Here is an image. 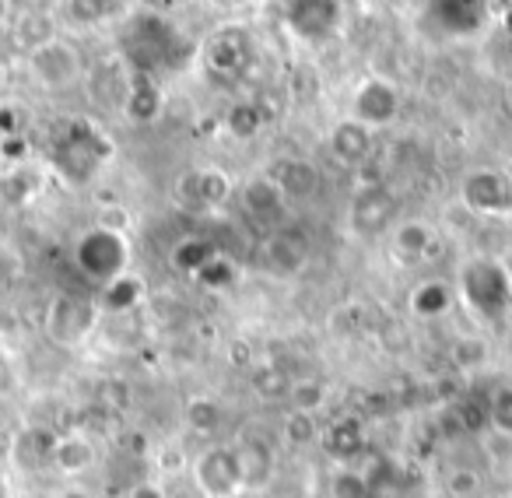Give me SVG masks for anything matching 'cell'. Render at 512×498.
<instances>
[{
	"instance_id": "6da1fadb",
	"label": "cell",
	"mask_w": 512,
	"mask_h": 498,
	"mask_svg": "<svg viewBox=\"0 0 512 498\" xmlns=\"http://www.w3.org/2000/svg\"><path fill=\"white\" fill-rule=\"evenodd\" d=\"M453 288L456 302H463L481 323H502L512 313V267L491 253L463 260Z\"/></svg>"
},
{
	"instance_id": "7a4b0ae2",
	"label": "cell",
	"mask_w": 512,
	"mask_h": 498,
	"mask_svg": "<svg viewBox=\"0 0 512 498\" xmlns=\"http://www.w3.org/2000/svg\"><path fill=\"white\" fill-rule=\"evenodd\" d=\"M179 32L169 18L158 8L137 11L127 25H123L120 39V57L130 67V74H148L158 78V71H169L179 64Z\"/></svg>"
},
{
	"instance_id": "3957f363",
	"label": "cell",
	"mask_w": 512,
	"mask_h": 498,
	"mask_svg": "<svg viewBox=\"0 0 512 498\" xmlns=\"http://www.w3.org/2000/svg\"><path fill=\"white\" fill-rule=\"evenodd\" d=\"M113 141L106 130H99L85 116H71L57 127L53 134V169L67 179V183L81 186L88 179L99 176L102 165L113 158Z\"/></svg>"
},
{
	"instance_id": "277c9868",
	"label": "cell",
	"mask_w": 512,
	"mask_h": 498,
	"mask_svg": "<svg viewBox=\"0 0 512 498\" xmlns=\"http://www.w3.org/2000/svg\"><path fill=\"white\" fill-rule=\"evenodd\" d=\"M74 267L81 271V278H88L92 285H109L113 278L127 274L130 267V239L127 232H113V228L92 225L88 232L78 235L74 242Z\"/></svg>"
},
{
	"instance_id": "5b68a950",
	"label": "cell",
	"mask_w": 512,
	"mask_h": 498,
	"mask_svg": "<svg viewBox=\"0 0 512 498\" xmlns=\"http://www.w3.org/2000/svg\"><path fill=\"white\" fill-rule=\"evenodd\" d=\"M200 64L211 78L239 81L256 64V39L246 25H221L200 46Z\"/></svg>"
},
{
	"instance_id": "8992f818",
	"label": "cell",
	"mask_w": 512,
	"mask_h": 498,
	"mask_svg": "<svg viewBox=\"0 0 512 498\" xmlns=\"http://www.w3.org/2000/svg\"><path fill=\"white\" fill-rule=\"evenodd\" d=\"M99 302L85 292H57L46 306L43 327L57 348H81L99 323Z\"/></svg>"
},
{
	"instance_id": "52a82bcc",
	"label": "cell",
	"mask_w": 512,
	"mask_h": 498,
	"mask_svg": "<svg viewBox=\"0 0 512 498\" xmlns=\"http://www.w3.org/2000/svg\"><path fill=\"white\" fill-rule=\"evenodd\" d=\"M281 22L299 43L323 46L341 32L344 0H285Z\"/></svg>"
},
{
	"instance_id": "ba28073f",
	"label": "cell",
	"mask_w": 512,
	"mask_h": 498,
	"mask_svg": "<svg viewBox=\"0 0 512 498\" xmlns=\"http://www.w3.org/2000/svg\"><path fill=\"white\" fill-rule=\"evenodd\" d=\"M460 204L474 218H509L512 214V176L502 169H470L460 179Z\"/></svg>"
},
{
	"instance_id": "9c48e42d",
	"label": "cell",
	"mask_w": 512,
	"mask_h": 498,
	"mask_svg": "<svg viewBox=\"0 0 512 498\" xmlns=\"http://www.w3.org/2000/svg\"><path fill=\"white\" fill-rule=\"evenodd\" d=\"M235 193V183L232 176H228L225 169H218V165H197V169H186L183 176L176 179V186H172V197H176V204L183 207V211H218V207H225L228 200H232Z\"/></svg>"
},
{
	"instance_id": "30bf717a",
	"label": "cell",
	"mask_w": 512,
	"mask_h": 498,
	"mask_svg": "<svg viewBox=\"0 0 512 498\" xmlns=\"http://www.w3.org/2000/svg\"><path fill=\"white\" fill-rule=\"evenodd\" d=\"M397 211H400L397 193L383 183H369L351 197L348 228L358 239H372V235H383L397 225Z\"/></svg>"
},
{
	"instance_id": "8fae6325",
	"label": "cell",
	"mask_w": 512,
	"mask_h": 498,
	"mask_svg": "<svg viewBox=\"0 0 512 498\" xmlns=\"http://www.w3.org/2000/svg\"><path fill=\"white\" fill-rule=\"evenodd\" d=\"M29 74L50 92H60V88H71L74 81L85 74V57L74 43L67 39H50V43L29 50Z\"/></svg>"
},
{
	"instance_id": "7c38bea8",
	"label": "cell",
	"mask_w": 512,
	"mask_h": 498,
	"mask_svg": "<svg viewBox=\"0 0 512 498\" xmlns=\"http://www.w3.org/2000/svg\"><path fill=\"white\" fill-rule=\"evenodd\" d=\"M190 474L204 498H232L235 491H242L239 449L235 446L200 449V456H193V463H190Z\"/></svg>"
},
{
	"instance_id": "4fadbf2b",
	"label": "cell",
	"mask_w": 512,
	"mask_h": 498,
	"mask_svg": "<svg viewBox=\"0 0 512 498\" xmlns=\"http://www.w3.org/2000/svg\"><path fill=\"white\" fill-rule=\"evenodd\" d=\"M351 116L362 120L365 127H372V130L390 127L400 116V88L393 85L390 78H383V74H369V78L355 88Z\"/></svg>"
},
{
	"instance_id": "5bb4252c",
	"label": "cell",
	"mask_w": 512,
	"mask_h": 498,
	"mask_svg": "<svg viewBox=\"0 0 512 498\" xmlns=\"http://www.w3.org/2000/svg\"><path fill=\"white\" fill-rule=\"evenodd\" d=\"M428 18L442 36L470 39L488 25V0H432Z\"/></svg>"
},
{
	"instance_id": "9a60e30c",
	"label": "cell",
	"mask_w": 512,
	"mask_h": 498,
	"mask_svg": "<svg viewBox=\"0 0 512 498\" xmlns=\"http://www.w3.org/2000/svg\"><path fill=\"white\" fill-rule=\"evenodd\" d=\"M372 144H376V130L365 127L355 116H344L330 127L327 134V151L334 162L348 165V169H362L372 155Z\"/></svg>"
},
{
	"instance_id": "2e32d148",
	"label": "cell",
	"mask_w": 512,
	"mask_h": 498,
	"mask_svg": "<svg viewBox=\"0 0 512 498\" xmlns=\"http://www.w3.org/2000/svg\"><path fill=\"white\" fill-rule=\"evenodd\" d=\"M264 260L267 267H271L274 274H281V278H295V274H302L309 267V239L306 232H299V228H274L271 235H267L264 242Z\"/></svg>"
},
{
	"instance_id": "e0dca14e",
	"label": "cell",
	"mask_w": 512,
	"mask_h": 498,
	"mask_svg": "<svg viewBox=\"0 0 512 498\" xmlns=\"http://www.w3.org/2000/svg\"><path fill=\"white\" fill-rule=\"evenodd\" d=\"M239 204H242V211H246L253 221H260V225H281L288 197L281 193V186L264 172V176H253L239 186Z\"/></svg>"
},
{
	"instance_id": "ac0fdd59",
	"label": "cell",
	"mask_w": 512,
	"mask_h": 498,
	"mask_svg": "<svg viewBox=\"0 0 512 498\" xmlns=\"http://www.w3.org/2000/svg\"><path fill=\"white\" fill-rule=\"evenodd\" d=\"M53 446H57V432L46 425H22L11 439V463H15L22 474H36L53 463Z\"/></svg>"
},
{
	"instance_id": "d6986e66",
	"label": "cell",
	"mask_w": 512,
	"mask_h": 498,
	"mask_svg": "<svg viewBox=\"0 0 512 498\" xmlns=\"http://www.w3.org/2000/svg\"><path fill=\"white\" fill-rule=\"evenodd\" d=\"M435 246H439V235H435L432 221L407 218L390 228V253L400 264H421V260L432 257Z\"/></svg>"
},
{
	"instance_id": "ffe728a7",
	"label": "cell",
	"mask_w": 512,
	"mask_h": 498,
	"mask_svg": "<svg viewBox=\"0 0 512 498\" xmlns=\"http://www.w3.org/2000/svg\"><path fill=\"white\" fill-rule=\"evenodd\" d=\"M46 169L36 162H18L0 172V204L4 207H29L43 193Z\"/></svg>"
},
{
	"instance_id": "44dd1931",
	"label": "cell",
	"mask_w": 512,
	"mask_h": 498,
	"mask_svg": "<svg viewBox=\"0 0 512 498\" xmlns=\"http://www.w3.org/2000/svg\"><path fill=\"white\" fill-rule=\"evenodd\" d=\"M267 176L281 186V193H285L288 200H309L316 190H320V172H316V165L299 155L278 158Z\"/></svg>"
},
{
	"instance_id": "7402d4cb",
	"label": "cell",
	"mask_w": 512,
	"mask_h": 498,
	"mask_svg": "<svg viewBox=\"0 0 512 498\" xmlns=\"http://www.w3.org/2000/svg\"><path fill=\"white\" fill-rule=\"evenodd\" d=\"M453 306H456V288L442 278L418 281V285L411 288V295H407V309H411V316H418V320H425V323L449 316L453 313Z\"/></svg>"
},
{
	"instance_id": "603a6c76",
	"label": "cell",
	"mask_w": 512,
	"mask_h": 498,
	"mask_svg": "<svg viewBox=\"0 0 512 498\" xmlns=\"http://www.w3.org/2000/svg\"><path fill=\"white\" fill-rule=\"evenodd\" d=\"M95 463V442L85 432H64L57 435V446H53V463L60 477H81L88 474Z\"/></svg>"
},
{
	"instance_id": "cb8c5ba5",
	"label": "cell",
	"mask_w": 512,
	"mask_h": 498,
	"mask_svg": "<svg viewBox=\"0 0 512 498\" xmlns=\"http://www.w3.org/2000/svg\"><path fill=\"white\" fill-rule=\"evenodd\" d=\"M165 109V95L158 78H148V74H134L130 78V92L127 102H123V116L130 123H155Z\"/></svg>"
},
{
	"instance_id": "d4e9b609",
	"label": "cell",
	"mask_w": 512,
	"mask_h": 498,
	"mask_svg": "<svg viewBox=\"0 0 512 498\" xmlns=\"http://www.w3.org/2000/svg\"><path fill=\"white\" fill-rule=\"evenodd\" d=\"M235 449H239L242 488L264 491L274 481V470H278V449H264V446H235Z\"/></svg>"
},
{
	"instance_id": "484cf974",
	"label": "cell",
	"mask_w": 512,
	"mask_h": 498,
	"mask_svg": "<svg viewBox=\"0 0 512 498\" xmlns=\"http://www.w3.org/2000/svg\"><path fill=\"white\" fill-rule=\"evenodd\" d=\"M95 302H99V309H106V313H130V309H137L144 302V281L127 271L109 281V285H102Z\"/></svg>"
},
{
	"instance_id": "4316f807",
	"label": "cell",
	"mask_w": 512,
	"mask_h": 498,
	"mask_svg": "<svg viewBox=\"0 0 512 498\" xmlns=\"http://www.w3.org/2000/svg\"><path fill=\"white\" fill-rule=\"evenodd\" d=\"M362 446H365V421L362 418H341L323 432V449H327L334 460L348 463Z\"/></svg>"
},
{
	"instance_id": "83f0119b",
	"label": "cell",
	"mask_w": 512,
	"mask_h": 498,
	"mask_svg": "<svg viewBox=\"0 0 512 498\" xmlns=\"http://www.w3.org/2000/svg\"><path fill=\"white\" fill-rule=\"evenodd\" d=\"M218 253H221V249L214 246L211 239H204V235H183V239L172 246L169 260H172V267H176L179 274H190V278H197L200 267H204L211 257H218Z\"/></svg>"
},
{
	"instance_id": "f1b7e54d",
	"label": "cell",
	"mask_w": 512,
	"mask_h": 498,
	"mask_svg": "<svg viewBox=\"0 0 512 498\" xmlns=\"http://www.w3.org/2000/svg\"><path fill=\"white\" fill-rule=\"evenodd\" d=\"M264 127H267V113L256 99H239L228 106V113H225L228 137H235V141H253Z\"/></svg>"
},
{
	"instance_id": "f546056e",
	"label": "cell",
	"mask_w": 512,
	"mask_h": 498,
	"mask_svg": "<svg viewBox=\"0 0 512 498\" xmlns=\"http://www.w3.org/2000/svg\"><path fill=\"white\" fill-rule=\"evenodd\" d=\"M449 362L460 372H477L491 362V344L481 334H460L449 344Z\"/></svg>"
},
{
	"instance_id": "4dcf8cb0",
	"label": "cell",
	"mask_w": 512,
	"mask_h": 498,
	"mask_svg": "<svg viewBox=\"0 0 512 498\" xmlns=\"http://www.w3.org/2000/svg\"><path fill=\"white\" fill-rule=\"evenodd\" d=\"M327 383L323 379H292V390H288V411H302V414H320L327 407Z\"/></svg>"
},
{
	"instance_id": "1f68e13d",
	"label": "cell",
	"mask_w": 512,
	"mask_h": 498,
	"mask_svg": "<svg viewBox=\"0 0 512 498\" xmlns=\"http://www.w3.org/2000/svg\"><path fill=\"white\" fill-rule=\"evenodd\" d=\"M288 390H292V376H288L281 365H260L253 372V393L264 404H281L288 400Z\"/></svg>"
},
{
	"instance_id": "d6a6232c",
	"label": "cell",
	"mask_w": 512,
	"mask_h": 498,
	"mask_svg": "<svg viewBox=\"0 0 512 498\" xmlns=\"http://www.w3.org/2000/svg\"><path fill=\"white\" fill-rule=\"evenodd\" d=\"M281 439L288 449H306L320 439V425H316V414H302V411H288L281 421Z\"/></svg>"
},
{
	"instance_id": "836d02e7",
	"label": "cell",
	"mask_w": 512,
	"mask_h": 498,
	"mask_svg": "<svg viewBox=\"0 0 512 498\" xmlns=\"http://www.w3.org/2000/svg\"><path fill=\"white\" fill-rule=\"evenodd\" d=\"M15 36H18V43H22L25 50H36V46L57 39V22H53L50 15H43V11H32V15L18 18Z\"/></svg>"
},
{
	"instance_id": "e575fe53",
	"label": "cell",
	"mask_w": 512,
	"mask_h": 498,
	"mask_svg": "<svg viewBox=\"0 0 512 498\" xmlns=\"http://www.w3.org/2000/svg\"><path fill=\"white\" fill-rule=\"evenodd\" d=\"M221 404L214 397H193L190 404H186V425L193 428L197 435H211L221 428Z\"/></svg>"
},
{
	"instance_id": "d590c367",
	"label": "cell",
	"mask_w": 512,
	"mask_h": 498,
	"mask_svg": "<svg viewBox=\"0 0 512 498\" xmlns=\"http://www.w3.org/2000/svg\"><path fill=\"white\" fill-rule=\"evenodd\" d=\"M120 8H123V0H67V15L78 25L109 22Z\"/></svg>"
},
{
	"instance_id": "8d00e7d4",
	"label": "cell",
	"mask_w": 512,
	"mask_h": 498,
	"mask_svg": "<svg viewBox=\"0 0 512 498\" xmlns=\"http://www.w3.org/2000/svg\"><path fill=\"white\" fill-rule=\"evenodd\" d=\"M235 264L225 257V253H218V257H211L204 267H200V274H197V281H200V288H207V292H225V288H232L235 285Z\"/></svg>"
},
{
	"instance_id": "74e56055",
	"label": "cell",
	"mask_w": 512,
	"mask_h": 498,
	"mask_svg": "<svg viewBox=\"0 0 512 498\" xmlns=\"http://www.w3.org/2000/svg\"><path fill=\"white\" fill-rule=\"evenodd\" d=\"M488 425L498 435H509L512 439V383H502L491 390L488 397Z\"/></svg>"
},
{
	"instance_id": "f35d334b",
	"label": "cell",
	"mask_w": 512,
	"mask_h": 498,
	"mask_svg": "<svg viewBox=\"0 0 512 498\" xmlns=\"http://www.w3.org/2000/svg\"><path fill=\"white\" fill-rule=\"evenodd\" d=\"M330 498H372V491L362 474L344 467V470H337L334 481H330Z\"/></svg>"
},
{
	"instance_id": "ab89813d",
	"label": "cell",
	"mask_w": 512,
	"mask_h": 498,
	"mask_svg": "<svg viewBox=\"0 0 512 498\" xmlns=\"http://www.w3.org/2000/svg\"><path fill=\"white\" fill-rule=\"evenodd\" d=\"M446 491H449L453 498H474L477 491H481V474H477V470H470V467L449 470Z\"/></svg>"
},
{
	"instance_id": "60d3db41",
	"label": "cell",
	"mask_w": 512,
	"mask_h": 498,
	"mask_svg": "<svg viewBox=\"0 0 512 498\" xmlns=\"http://www.w3.org/2000/svg\"><path fill=\"white\" fill-rule=\"evenodd\" d=\"M330 323H334V330H341V334L355 337V334H362V330H365V309L358 306V302H348V306L337 309Z\"/></svg>"
},
{
	"instance_id": "b9f144b4",
	"label": "cell",
	"mask_w": 512,
	"mask_h": 498,
	"mask_svg": "<svg viewBox=\"0 0 512 498\" xmlns=\"http://www.w3.org/2000/svg\"><path fill=\"white\" fill-rule=\"evenodd\" d=\"M25 134V109L18 102H4L0 106V137Z\"/></svg>"
},
{
	"instance_id": "7bdbcfd3",
	"label": "cell",
	"mask_w": 512,
	"mask_h": 498,
	"mask_svg": "<svg viewBox=\"0 0 512 498\" xmlns=\"http://www.w3.org/2000/svg\"><path fill=\"white\" fill-rule=\"evenodd\" d=\"M235 446H264V449H278V435H274L271 428L253 425V421H249V425L239 432V442H235Z\"/></svg>"
},
{
	"instance_id": "ee69618b",
	"label": "cell",
	"mask_w": 512,
	"mask_h": 498,
	"mask_svg": "<svg viewBox=\"0 0 512 498\" xmlns=\"http://www.w3.org/2000/svg\"><path fill=\"white\" fill-rule=\"evenodd\" d=\"M0 158H4V162H8V165L32 162V158H29V141H25V134L0 137Z\"/></svg>"
},
{
	"instance_id": "f6af8a7d",
	"label": "cell",
	"mask_w": 512,
	"mask_h": 498,
	"mask_svg": "<svg viewBox=\"0 0 512 498\" xmlns=\"http://www.w3.org/2000/svg\"><path fill=\"white\" fill-rule=\"evenodd\" d=\"M190 463L193 460L179 446H162V449H158V467H162V474H183V470H190Z\"/></svg>"
},
{
	"instance_id": "bcb514c9",
	"label": "cell",
	"mask_w": 512,
	"mask_h": 498,
	"mask_svg": "<svg viewBox=\"0 0 512 498\" xmlns=\"http://www.w3.org/2000/svg\"><path fill=\"white\" fill-rule=\"evenodd\" d=\"M18 274H22V260L8 246H0V285H11Z\"/></svg>"
},
{
	"instance_id": "7dc6e473",
	"label": "cell",
	"mask_w": 512,
	"mask_h": 498,
	"mask_svg": "<svg viewBox=\"0 0 512 498\" xmlns=\"http://www.w3.org/2000/svg\"><path fill=\"white\" fill-rule=\"evenodd\" d=\"M95 225L113 228V232H127V228H130V214L123 211V207H106V211L99 214V221H95Z\"/></svg>"
},
{
	"instance_id": "c3c4849f",
	"label": "cell",
	"mask_w": 512,
	"mask_h": 498,
	"mask_svg": "<svg viewBox=\"0 0 512 498\" xmlns=\"http://www.w3.org/2000/svg\"><path fill=\"white\" fill-rule=\"evenodd\" d=\"M106 400L123 411V407L130 404V386L123 383V379H113V383H106Z\"/></svg>"
},
{
	"instance_id": "681fc988",
	"label": "cell",
	"mask_w": 512,
	"mask_h": 498,
	"mask_svg": "<svg viewBox=\"0 0 512 498\" xmlns=\"http://www.w3.org/2000/svg\"><path fill=\"white\" fill-rule=\"evenodd\" d=\"M127 498H169V495H165V488L158 481H137L127 491Z\"/></svg>"
},
{
	"instance_id": "f907efd6",
	"label": "cell",
	"mask_w": 512,
	"mask_h": 498,
	"mask_svg": "<svg viewBox=\"0 0 512 498\" xmlns=\"http://www.w3.org/2000/svg\"><path fill=\"white\" fill-rule=\"evenodd\" d=\"M53 498H92L88 491H78V488H64V491H57Z\"/></svg>"
},
{
	"instance_id": "816d5d0a",
	"label": "cell",
	"mask_w": 512,
	"mask_h": 498,
	"mask_svg": "<svg viewBox=\"0 0 512 498\" xmlns=\"http://www.w3.org/2000/svg\"><path fill=\"white\" fill-rule=\"evenodd\" d=\"M505 106H509V109H512V78H509V81H505Z\"/></svg>"
},
{
	"instance_id": "f5cc1de1",
	"label": "cell",
	"mask_w": 512,
	"mask_h": 498,
	"mask_svg": "<svg viewBox=\"0 0 512 498\" xmlns=\"http://www.w3.org/2000/svg\"><path fill=\"white\" fill-rule=\"evenodd\" d=\"M4 18H8V0H0V25H4Z\"/></svg>"
},
{
	"instance_id": "db71d44e",
	"label": "cell",
	"mask_w": 512,
	"mask_h": 498,
	"mask_svg": "<svg viewBox=\"0 0 512 498\" xmlns=\"http://www.w3.org/2000/svg\"><path fill=\"white\" fill-rule=\"evenodd\" d=\"M4 78H8V71H4V64H0V88H4Z\"/></svg>"
}]
</instances>
